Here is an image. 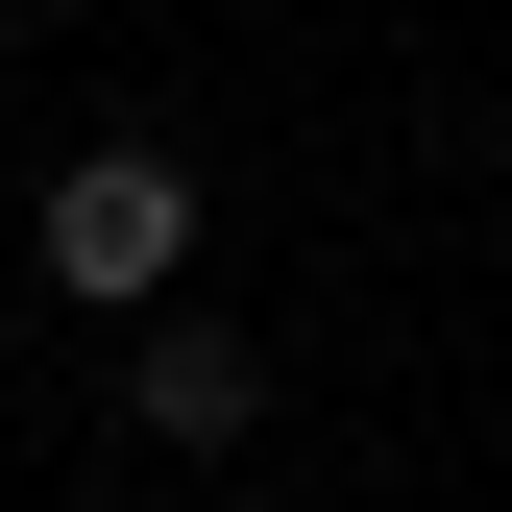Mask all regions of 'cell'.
Segmentation results:
<instances>
[{"instance_id": "cell-1", "label": "cell", "mask_w": 512, "mask_h": 512, "mask_svg": "<svg viewBox=\"0 0 512 512\" xmlns=\"http://www.w3.org/2000/svg\"><path fill=\"white\" fill-rule=\"evenodd\" d=\"M196 269V171L171 147H74L49 171V293H171Z\"/></svg>"}, {"instance_id": "cell-2", "label": "cell", "mask_w": 512, "mask_h": 512, "mask_svg": "<svg viewBox=\"0 0 512 512\" xmlns=\"http://www.w3.org/2000/svg\"><path fill=\"white\" fill-rule=\"evenodd\" d=\"M122 415H147L171 464H220V439L269 415V342H244V317H147V342H122Z\"/></svg>"}]
</instances>
